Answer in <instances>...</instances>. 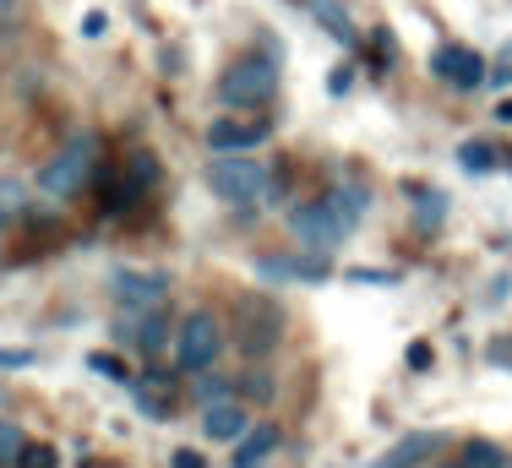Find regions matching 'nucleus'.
<instances>
[{
  "label": "nucleus",
  "instance_id": "f257e3e1",
  "mask_svg": "<svg viewBox=\"0 0 512 468\" xmlns=\"http://www.w3.org/2000/svg\"><path fill=\"white\" fill-rule=\"evenodd\" d=\"M284 327H289V316L273 294H246V300H235V316H229L224 332H229V349H240L256 365L284 343Z\"/></svg>",
  "mask_w": 512,
  "mask_h": 468
},
{
  "label": "nucleus",
  "instance_id": "f03ea898",
  "mask_svg": "<svg viewBox=\"0 0 512 468\" xmlns=\"http://www.w3.org/2000/svg\"><path fill=\"white\" fill-rule=\"evenodd\" d=\"M267 186H273V175H267V164L251 153H213V164H207V191L229 207L262 202Z\"/></svg>",
  "mask_w": 512,
  "mask_h": 468
},
{
  "label": "nucleus",
  "instance_id": "7ed1b4c3",
  "mask_svg": "<svg viewBox=\"0 0 512 468\" xmlns=\"http://www.w3.org/2000/svg\"><path fill=\"white\" fill-rule=\"evenodd\" d=\"M278 93V60L273 55H240L218 77V104L224 109H262Z\"/></svg>",
  "mask_w": 512,
  "mask_h": 468
},
{
  "label": "nucleus",
  "instance_id": "20e7f679",
  "mask_svg": "<svg viewBox=\"0 0 512 468\" xmlns=\"http://www.w3.org/2000/svg\"><path fill=\"white\" fill-rule=\"evenodd\" d=\"M93 169H99V131H77V137H66V147L39 169V191L55 196V202L60 196H77L93 180Z\"/></svg>",
  "mask_w": 512,
  "mask_h": 468
},
{
  "label": "nucleus",
  "instance_id": "39448f33",
  "mask_svg": "<svg viewBox=\"0 0 512 468\" xmlns=\"http://www.w3.org/2000/svg\"><path fill=\"white\" fill-rule=\"evenodd\" d=\"M224 322H218L213 311H191V316H180V327H175V360H180V371H191V376H202V371H213V360L224 354Z\"/></svg>",
  "mask_w": 512,
  "mask_h": 468
},
{
  "label": "nucleus",
  "instance_id": "423d86ee",
  "mask_svg": "<svg viewBox=\"0 0 512 468\" xmlns=\"http://www.w3.org/2000/svg\"><path fill=\"white\" fill-rule=\"evenodd\" d=\"M109 289L120 294L126 316H142V311H158L169 300V273H158V267H115Z\"/></svg>",
  "mask_w": 512,
  "mask_h": 468
},
{
  "label": "nucleus",
  "instance_id": "0eeeda50",
  "mask_svg": "<svg viewBox=\"0 0 512 468\" xmlns=\"http://www.w3.org/2000/svg\"><path fill=\"white\" fill-rule=\"evenodd\" d=\"M431 71L447 82V88H458V93H474V88H485V82H491L485 60L474 55V49H463V44H442V49H436Z\"/></svg>",
  "mask_w": 512,
  "mask_h": 468
},
{
  "label": "nucleus",
  "instance_id": "6e6552de",
  "mask_svg": "<svg viewBox=\"0 0 512 468\" xmlns=\"http://www.w3.org/2000/svg\"><path fill=\"white\" fill-rule=\"evenodd\" d=\"M289 229H295V240L316 245V251H333L338 240H349V234L338 229L333 207H327L322 196H316V202H295V207H289Z\"/></svg>",
  "mask_w": 512,
  "mask_h": 468
},
{
  "label": "nucleus",
  "instance_id": "1a4fd4ad",
  "mask_svg": "<svg viewBox=\"0 0 512 468\" xmlns=\"http://www.w3.org/2000/svg\"><path fill=\"white\" fill-rule=\"evenodd\" d=\"M267 131L273 126H262V120H213L207 126V153H256V147L267 142Z\"/></svg>",
  "mask_w": 512,
  "mask_h": 468
},
{
  "label": "nucleus",
  "instance_id": "9d476101",
  "mask_svg": "<svg viewBox=\"0 0 512 468\" xmlns=\"http://www.w3.org/2000/svg\"><path fill=\"white\" fill-rule=\"evenodd\" d=\"M442 441H447L442 430H409V436H398L371 468H420V463H431L436 452H442Z\"/></svg>",
  "mask_w": 512,
  "mask_h": 468
},
{
  "label": "nucleus",
  "instance_id": "9b49d317",
  "mask_svg": "<svg viewBox=\"0 0 512 468\" xmlns=\"http://www.w3.org/2000/svg\"><path fill=\"white\" fill-rule=\"evenodd\" d=\"M120 338H126L137 354H148V360H153V354H164V343H169V311L158 305V311L126 316V322H120Z\"/></svg>",
  "mask_w": 512,
  "mask_h": 468
},
{
  "label": "nucleus",
  "instance_id": "f8f14e48",
  "mask_svg": "<svg viewBox=\"0 0 512 468\" xmlns=\"http://www.w3.org/2000/svg\"><path fill=\"white\" fill-rule=\"evenodd\" d=\"M202 430L218 441V447H235V441L251 430V409L224 398V403H213V409H202Z\"/></svg>",
  "mask_w": 512,
  "mask_h": 468
},
{
  "label": "nucleus",
  "instance_id": "ddd939ff",
  "mask_svg": "<svg viewBox=\"0 0 512 468\" xmlns=\"http://www.w3.org/2000/svg\"><path fill=\"white\" fill-rule=\"evenodd\" d=\"M322 202L333 207L338 229L355 234V229H360V213H365V202H371V196H365L360 180H338V186H327V191H322Z\"/></svg>",
  "mask_w": 512,
  "mask_h": 468
},
{
  "label": "nucleus",
  "instance_id": "4468645a",
  "mask_svg": "<svg viewBox=\"0 0 512 468\" xmlns=\"http://www.w3.org/2000/svg\"><path fill=\"white\" fill-rule=\"evenodd\" d=\"M278 441H284V436H278V425H256V430H246V436L235 441V468H256V463L267 458V452L278 447Z\"/></svg>",
  "mask_w": 512,
  "mask_h": 468
},
{
  "label": "nucleus",
  "instance_id": "2eb2a0df",
  "mask_svg": "<svg viewBox=\"0 0 512 468\" xmlns=\"http://www.w3.org/2000/svg\"><path fill=\"white\" fill-rule=\"evenodd\" d=\"M306 11L316 22H322L327 33H333L338 44H355V22H349V11L338 6V0H306Z\"/></svg>",
  "mask_w": 512,
  "mask_h": 468
},
{
  "label": "nucleus",
  "instance_id": "dca6fc26",
  "mask_svg": "<svg viewBox=\"0 0 512 468\" xmlns=\"http://www.w3.org/2000/svg\"><path fill=\"white\" fill-rule=\"evenodd\" d=\"M496 164H502V153H496V147L491 142H458V169H463V175H491V169Z\"/></svg>",
  "mask_w": 512,
  "mask_h": 468
},
{
  "label": "nucleus",
  "instance_id": "f3484780",
  "mask_svg": "<svg viewBox=\"0 0 512 468\" xmlns=\"http://www.w3.org/2000/svg\"><path fill=\"white\" fill-rule=\"evenodd\" d=\"M463 468H507V452L496 441H469L463 447Z\"/></svg>",
  "mask_w": 512,
  "mask_h": 468
},
{
  "label": "nucleus",
  "instance_id": "a211bd4d",
  "mask_svg": "<svg viewBox=\"0 0 512 468\" xmlns=\"http://www.w3.org/2000/svg\"><path fill=\"white\" fill-rule=\"evenodd\" d=\"M22 447H28V436H22V425L0 420V468H17V458H22Z\"/></svg>",
  "mask_w": 512,
  "mask_h": 468
},
{
  "label": "nucleus",
  "instance_id": "6ab92c4d",
  "mask_svg": "<svg viewBox=\"0 0 512 468\" xmlns=\"http://www.w3.org/2000/svg\"><path fill=\"white\" fill-rule=\"evenodd\" d=\"M131 186L137 191H148V186H158V158L142 147V153H131Z\"/></svg>",
  "mask_w": 512,
  "mask_h": 468
},
{
  "label": "nucleus",
  "instance_id": "aec40b11",
  "mask_svg": "<svg viewBox=\"0 0 512 468\" xmlns=\"http://www.w3.org/2000/svg\"><path fill=\"white\" fill-rule=\"evenodd\" d=\"M224 398H229V381L218 376V371H213V376L202 371V381H197V403H202V409H213V403H224Z\"/></svg>",
  "mask_w": 512,
  "mask_h": 468
},
{
  "label": "nucleus",
  "instance_id": "412c9836",
  "mask_svg": "<svg viewBox=\"0 0 512 468\" xmlns=\"http://www.w3.org/2000/svg\"><path fill=\"white\" fill-rule=\"evenodd\" d=\"M22 180H0V218H17L22 213Z\"/></svg>",
  "mask_w": 512,
  "mask_h": 468
},
{
  "label": "nucleus",
  "instance_id": "4be33fe9",
  "mask_svg": "<svg viewBox=\"0 0 512 468\" xmlns=\"http://www.w3.org/2000/svg\"><path fill=\"white\" fill-rule=\"evenodd\" d=\"M17 468H60V452L55 447H22Z\"/></svg>",
  "mask_w": 512,
  "mask_h": 468
},
{
  "label": "nucleus",
  "instance_id": "5701e85b",
  "mask_svg": "<svg viewBox=\"0 0 512 468\" xmlns=\"http://www.w3.org/2000/svg\"><path fill=\"white\" fill-rule=\"evenodd\" d=\"M246 392H251V398H256V403H273V398H278V387H273V376H262V371H251V376H246Z\"/></svg>",
  "mask_w": 512,
  "mask_h": 468
},
{
  "label": "nucleus",
  "instance_id": "b1692460",
  "mask_svg": "<svg viewBox=\"0 0 512 468\" xmlns=\"http://www.w3.org/2000/svg\"><path fill=\"white\" fill-rule=\"evenodd\" d=\"M88 365H93V371H99V376H109V381H126V365H120L115 354H93Z\"/></svg>",
  "mask_w": 512,
  "mask_h": 468
},
{
  "label": "nucleus",
  "instance_id": "393cba45",
  "mask_svg": "<svg viewBox=\"0 0 512 468\" xmlns=\"http://www.w3.org/2000/svg\"><path fill=\"white\" fill-rule=\"evenodd\" d=\"M33 349H0V371H28Z\"/></svg>",
  "mask_w": 512,
  "mask_h": 468
},
{
  "label": "nucleus",
  "instance_id": "a878e982",
  "mask_svg": "<svg viewBox=\"0 0 512 468\" xmlns=\"http://www.w3.org/2000/svg\"><path fill=\"white\" fill-rule=\"evenodd\" d=\"M349 88H355V71H349V66H338L333 77H327V93L338 98V93H349Z\"/></svg>",
  "mask_w": 512,
  "mask_h": 468
},
{
  "label": "nucleus",
  "instance_id": "bb28decb",
  "mask_svg": "<svg viewBox=\"0 0 512 468\" xmlns=\"http://www.w3.org/2000/svg\"><path fill=\"white\" fill-rule=\"evenodd\" d=\"M409 371H431V349H425V343H409Z\"/></svg>",
  "mask_w": 512,
  "mask_h": 468
},
{
  "label": "nucleus",
  "instance_id": "cd10ccee",
  "mask_svg": "<svg viewBox=\"0 0 512 468\" xmlns=\"http://www.w3.org/2000/svg\"><path fill=\"white\" fill-rule=\"evenodd\" d=\"M169 463H175V468H207V463H202V452H191V447L169 452Z\"/></svg>",
  "mask_w": 512,
  "mask_h": 468
},
{
  "label": "nucleus",
  "instance_id": "c85d7f7f",
  "mask_svg": "<svg viewBox=\"0 0 512 468\" xmlns=\"http://www.w3.org/2000/svg\"><path fill=\"white\" fill-rule=\"evenodd\" d=\"M104 28H109V17H104V11H88V17H82V33H88V39H99Z\"/></svg>",
  "mask_w": 512,
  "mask_h": 468
},
{
  "label": "nucleus",
  "instance_id": "c756f323",
  "mask_svg": "<svg viewBox=\"0 0 512 468\" xmlns=\"http://www.w3.org/2000/svg\"><path fill=\"white\" fill-rule=\"evenodd\" d=\"M496 115H502V120H512V98H507V104H502V109H496Z\"/></svg>",
  "mask_w": 512,
  "mask_h": 468
},
{
  "label": "nucleus",
  "instance_id": "7c9ffc66",
  "mask_svg": "<svg viewBox=\"0 0 512 468\" xmlns=\"http://www.w3.org/2000/svg\"><path fill=\"white\" fill-rule=\"evenodd\" d=\"M0 11H11V0H0Z\"/></svg>",
  "mask_w": 512,
  "mask_h": 468
},
{
  "label": "nucleus",
  "instance_id": "2f4dec72",
  "mask_svg": "<svg viewBox=\"0 0 512 468\" xmlns=\"http://www.w3.org/2000/svg\"><path fill=\"white\" fill-rule=\"evenodd\" d=\"M6 224H11V218H0V229H6Z\"/></svg>",
  "mask_w": 512,
  "mask_h": 468
}]
</instances>
